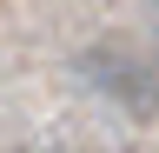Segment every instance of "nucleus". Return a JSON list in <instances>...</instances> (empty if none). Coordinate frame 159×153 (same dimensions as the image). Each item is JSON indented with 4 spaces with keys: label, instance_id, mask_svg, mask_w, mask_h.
Masks as SVG:
<instances>
[{
    "label": "nucleus",
    "instance_id": "nucleus-1",
    "mask_svg": "<svg viewBox=\"0 0 159 153\" xmlns=\"http://www.w3.org/2000/svg\"><path fill=\"white\" fill-rule=\"evenodd\" d=\"M152 7H159V0H152Z\"/></svg>",
    "mask_w": 159,
    "mask_h": 153
}]
</instances>
